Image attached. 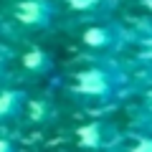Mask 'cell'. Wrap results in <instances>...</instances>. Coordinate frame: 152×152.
<instances>
[{"instance_id": "cell-9", "label": "cell", "mask_w": 152, "mask_h": 152, "mask_svg": "<svg viewBox=\"0 0 152 152\" xmlns=\"http://www.w3.org/2000/svg\"><path fill=\"white\" fill-rule=\"evenodd\" d=\"M132 132L152 134V81L140 91V102L132 112Z\"/></svg>"}, {"instance_id": "cell-12", "label": "cell", "mask_w": 152, "mask_h": 152, "mask_svg": "<svg viewBox=\"0 0 152 152\" xmlns=\"http://www.w3.org/2000/svg\"><path fill=\"white\" fill-rule=\"evenodd\" d=\"M0 152H18V145L5 129H0Z\"/></svg>"}, {"instance_id": "cell-8", "label": "cell", "mask_w": 152, "mask_h": 152, "mask_svg": "<svg viewBox=\"0 0 152 152\" xmlns=\"http://www.w3.org/2000/svg\"><path fill=\"white\" fill-rule=\"evenodd\" d=\"M61 5L66 10H71L74 15L84 18L86 23L99 20V18H109V0H61Z\"/></svg>"}, {"instance_id": "cell-13", "label": "cell", "mask_w": 152, "mask_h": 152, "mask_svg": "<svg viewBox=\"0 0 152 152\" xmlns=\"http://www.w3.org/2000/svg\"><path fill=\"white\" fill-rule=\"evenodd\" d=\"M140 5H142V8H145V10L152 15V0H140Z\"/></svg>"}, {"instance_id": "cell-4", "label": "cell", "mask_w": 152, "mask_h": 152, "mask_svg": "<svg viewBox=\"0 0 152 152\" xmlns=\"http://www.w3.org/2000/svg\"><path fill=\"white\" fill-rule=\"evenodd\" d=\"M122 140L124 132L104 119H94L76 129V145L84 152H117Z\"/></svg>"}, {"instance_id": "cell-2", "label": "cell", "mask_w": 152, "mask_h": 152, "mask_svg": "<svg viewBox=\"0 0 152 152\" xmlns=\"http://www.w3.org/2000/svg\"><path fill=\"white\" fill-rule=\"evenodd\" d=\"M132 36L134 33L122 23L112 18H99V20L84 23L79 33V43L84 46L89 58H119V53L129 48Z\"/></svg>"}, {"instance_id": "cell-6", "label": "cell", "mask_w": 152, "mask_h": 152, "mask_svg": "<svg viewBox=\"0 0 152 152\" xmlns=\"http://www.w3.org/2000/svg\"><path fill=\"white\" fill-rule=\"evenodd\" d=\"M18 69L28 79H43L53 71V56L41 46H31L18 56Z\"/></svg>"}, {"instance_id": "cell-7", "label": "cell", "mask_w": 152, "mask_h": 152, "mask_svg": "<svg viewBox=\"0 0 152 152\" xmlns=\"http://www.w3.org/2000/svg\"><path fill=\"white\" fill-rule=\"evenodd\" d=\"M129 46H134V56H132V64H129L132 74L134 76L145 74L152 81V26L140 36H132Z\"/></svg>"}, {"instance_id": "cell-11", "label": "cell", "mask_w": 152, "mask_h": 152, "mask_svg": "<svg viewBox=\"0 0 152 152\" xmlns=\"http://www.w3.org/2000/svg\"><path fill=\"white\" fill-rule=\"evenodd\" d=\"M10 66H13V56H10V51H8L5 43H0V84L8 81V71H10Z\"/></svg>"}, {"instance_id": "cell-3", "label": "cell", "mask_w": 152, "mask_h": 152, "mask_svg": "<svg viewBox=\"0 0 152 152\" xmlns=\"http://www.w3.org/2000/svg\"><path fill=\"white\" fill-rule=\"evenodd\" d=\"M61 15L56 0H15L13 3V23L23 31H48Z\"/></svg>"}, {"instance_id": "cell-10", "label": "cell", "mask_w": 152, "mask_h": 152, "mask_svg": "<svg viewBox=\"0 0 152 152\" xmlns=\"http://www.w3.org/2000/svg\"><path fill=\"white\" fill-rule=\"evenodd\" d=\"M117 152H152V134H147V132H129V137L124 134Z\"/></svg>"}, {"instance_id": "cell-1", "label": "cell", "mask_w": 152, "mask_h": 152, "mask_svg": "<svg viewBox=\"0 0 152 152\" xmlns=\"http://www.w3.org/2000/svg\"><path fill=\"white\" fill-rule=\"evenodd\" d=\"M137 76L122 58H89L71 74L69 94L81 109L99 114L134 94Z\"/></svg>"}, {"instance_id": "cell-5", "label": "cell", "mask_w": 152, "mask_h": 152, "mask_svg": "<svg viewBox=\"0 0 152 152\" xmlns=\"http://www.w3.org/2000/svg\"><path fill=\"white\" fill-rule=\"evenodd\" d=\"M28 99H31V94L23 84L10 81V79L0 84V129L23 119Z\"/></svg>"}]
</instances>
